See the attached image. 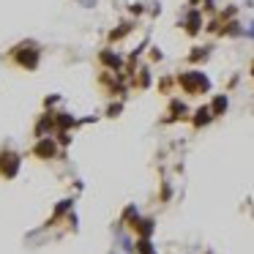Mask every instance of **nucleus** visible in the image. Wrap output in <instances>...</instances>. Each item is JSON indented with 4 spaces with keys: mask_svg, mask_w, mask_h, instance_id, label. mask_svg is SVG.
Returning <instances> with one entry per match:
<instances>
[{
    "mask_svg": "<svg viewBox=\"0 0 254 254\" xmlns=\"http://www.w3.org/2000/svg\"><path fill=\"white\" fill-rule=\"evenodd\" d=\"M224 110H227V99L224 96H216L213 99V115H221Z\"/></svg>",
    "mask_w": 254,
    "mask_h": 254,
    "instance_id": "nucleus-7",
    "label": "nucleus"
},
{
    "mask_svg": "<svg viewBox=\"0 0 254 254\" xmlns=\"http://www.w3.org/2000/svg\"><path fill=\"white\" fill-rule=\"evenodd\" d=\"M39 58H41V50L33 44V41H25V44H17L11 52V61L17 63V66L28 68V71H33L36 66H39Z\"/></svg>",
    "mask_w": 254,
    "mask_h": 254,
    "instance_id": "nucleus-1",
    "label": "nucleus"
},
{
    "mask_svg": "<svg viewBox=\"0 0 254 254\" xmlns=\"http://www.w3.org/2000/svg\"><path fill=\"white\" fill-rule=\"evenodd\" d=\"M252 74H254V66H252Z\"/></svg>",
    "mask_w": 254,
    "mask_h": 254,
    "instance_id": "nucleus-8",
    "label": "nucleus"
},
{
    "mask_svg": "<svg viewBox=\"0 0 254 254\" xmlns=\"http://www.w3.org/2000/svg\"><path fill=\"white\" fill-rule=\"evenodd\" d=\"M17 170H19V153H14V150H3V153H0V175L14 178Z\"/></svg>",
    "mask_w": 254,
    "mask_h": 254,
    "instance_id": "nucleus-3",
    "label": "nucleus"
},
{
    "mask_svg": "<svg viewBox=\"0 0 254 254\" xmlns=\"http://www.w3.org/2000/svg\"><path fill=\"white\" fill-rule=\"evenodd\" d=\"M36 156H41V159H55L58 156V142L50 137H39V142H36Z\"/></svg>",
    "mask_w": 254,
    "mask_h": 254,
    "instance_id": "nucleus-4",
    "label": "nucleus"
},
{
    "mask_svg": "<svg viewBox=\"0 0 254 254\" xmlns=\"http://www.w3.org/2000/svg\"><path fill=\"white\" fill-rule=\"evenodd\" d=\"M101 63H104V66H110L112 71H118V68H121V58H118L112 50H104V52H101Z\"/></svg>",
    "mask_w": 254,
    "mask_h": 254,
    "instance_id": "nucleus-5",
    "label": "nucleus"
},
{
    "mask_svg": "<svg viewBox=\"0 0 254 254\" xmlns=\"http://www.w3.org/2000/svg\"><path fill=\"white\" fill-rule=\"evenodd\" d=\"M197 30H199V14L197 11H191V14H189V19H186V33H197Z\"/></svg>",
    "mask_w": 254,
    "mask_h": 254,
    "instance_id": "nucleus-6",
    "label": "nucleus"
},
{
    "mask_svg": "<svg viewBox=\"0 0 254 254\" xmlns=\"http://www.w3.org/2000/svg\"><path fill=\"white\" fill-rule=\"evenodd\" d=\"M178 82H181V88L186 90V93H205V90L210 88L208 77H205V74H199V71L181 74V77H178Z\"/></svg>",
    "mask_w": 254,
    "mask_h": 254,
    "instance_id": "nucleus-2",
    "label": "nucleus"
}]
</instances>
